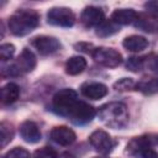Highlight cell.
Returning <instances> with one entry per match:
<instances>
[{
	"label": "cell",
	"instance_id": "1",
	"mask_svg": "<svg viewBox=\"0 0 158 158\" xmlns=\"http://www.w3.org/2000/svg\"><path fill=\"white\" fill-rule=\"evenodd\" d=\"M40 16L33 10H17L9 19V28L15 36H25L38 26Z\"/></svg>",
	"mask_w": 158,
	"mask_h": 158
},
{
	"label": "cell",
	"instance_id": "2",
	"mask_svg": "<svg viewBox=\"0 0 158 158\" xmlns=\"http://www.w3.org/2000/svg\"><path fill=\"white\" fill-rule=\"evenodd\" d=\"M99 118L112 128H122L128 122V112L122 102H109L99 109Z\"/></svg>",
	"mask_w": 158,
	"mask_h": 158
},
{
	"label": "cell",
	"instance_id": "3",
	"mask_svg": "<svg viewBox=\"0 0 158 158\" xmlns=\"http://www.w3.org/2000/svg\"><path fill=\"white\" fill-rule=\"evenodd\" d=\"M78 95L74 90L72 89H62L57 91L53 96V107L54 110L64 116H68L69 111L72 107L77 104L78 101Z\"/></svg>",
	"mask_w": 158,
	"mask_h": 158
},
{
	"label": "cell",
	"instance_id": "4",
	"mask_svg": "<svg viewBox=\"0 0 158 158\" xmlns=\"http://www.w3.org/2000/svg\"><path fill=\"white\" fill-rule=\"evenodd\" d=\"M91 56L94 60L104 67L107 68H115L121 64L122 56L114 48H106V47H98L94 48L91 52Z\"/></svg>",
	"mask_w": 158,
	"mask_h": 158
},
{
	"label": "cell",
	"instance_id": "5",
	"mask_svg": "<svg viewBox=\"0 0 158 158\" xmlns=\"http://www.w3.org/2000/svg\"><path fill=\"white\" fill-rule=\"evenodd\" d=\"M47 21L54 26L72 27L75 22V15L68 7H52L47 12Z\"/></svg>",
	"mask_w": 158,
	"mask_h": 158
},
{
	"label": "cell",
	"instance_id": "6",
	"mask_svg": "<svg viewBox=\"0 0 158 158\" xmlns=\"http://www.w3.org/2000/svg\"><path fill=\"white\" fill-rule=\"evenodd\" d=\"M68 116L72 118V121L77 125H84L86 122H90L94 116H95V109L84 102V101H80L78 100L77 104L72 107V110L69 111Z\"/></svg>",
	"mask_w": 158,
	"mask_h": 158
},
{
	"label": "cell",
	"instance_id": "7",
	"mask_svg": "<svg viewBox=\"0 0 158 158\" xmlns=\"http://www.w3.org/2000/svg\"><path fill=\"white\" fill-rule=\"evenodd\" d=\"M89 142L94 147V149L101 154L110 153L115 146V142L112 141L111 136L104 130L94 131L89 137Z\"/></svg>",
	"mask_w": 158,
	"mask_h": 158
},
{
	"label": "cell",
	"instance_id": "8",
	"mask_svg": "<svg viewBox=\"0 0 158 158\" xmlns=\"http://www.w3.org/2000/svg\"><path fill=\"white\" fill-rule=\"evenodd\" d=\"M33 47L43 56L52 54L59 49V41L51 36H37L32 40Z\"/></svg>",
	"mask_w": 158,
	"mask_h": 158
},
{
	"label": "cell",
	"instance_id": "9",
	"mask_svg": "<svg viewBox=\"0 0 158 158\" xmlns=\"http://www.w3.org/2000/svg\"><path fill=\"white\" fill-rule=\"evenodd\" d=\"M104 11L95 6H88L83 10L80 15V21L84 26L91 27V26H99L104 22Z\"/></svg>",
	"mask_w": 158,
	"mask_h": 158
},
{
	"label": "cell",
	"instance_id": "10",
	"mask_svg": "<svg viewBox=\"0 0 158 158\" xmlns=\"http://www.w3.org/2000/svg\"><path fill=\"white\" fill-rule=\"evenodd\" d=\"M51 138L60 146H69L75 141L77 136L72 128L67 126H57L51 131Z\"/></svg>",
	"mask_w": 158,
	"mask_h": 158
},
{
	"label": "cell",
	"instance_id": "11",
	"mask_svg": "<svg viewBox=\"0 0 158 158\" xmlns=\"http://www.w3.org/2000/svg\"><path fill=\"white\" fill-rule=\"evenodd\" d=\"M20 136L27 143H37L41 141V132L38 126L32 121H25L20 126Z\"/></svg>",
	"mask_w": 158,
	"mask_h": 158
},
{
	"label": "cell",
	"instance_id": "12",
	"mask_svg": "<svg viewBox=\"0 0 158 158\" xmlns=\"http://www.w3.org/2000/svg\"><path fill=\"white\" fill-rule=\"evenodd\" d=\"M36 63H37V60H36L35 54L28 48H23L22 52L20 53V56L16 59L15 67L17 68L19 72L27 73V72H31V70L35 69Z\"/></svg>",
	"mask_w": 158,
	"mask_h": 158
},
{
	"label": "cell",
	"instance_id": "13",
	"mask_svg": "<svg viewBox=\"0 0 158 158\" xmlns=\"http://www.w3.org/2000/svg\"><path fill=\"white\" fill-rule=\"evenodd\" d=\"M80 91L85 98L98 100V99L106 96L109 93V89L106 85H104L101 83H86V84L81 85Z\"/></svg>",
	"mask_w": 158,
	"mask_h": 158
},
{
	"label": "cell",
	"instance_id": "14",
	"mask_svg": "<svg viewBox=\"0 0 158 158\" xmlns=\"http://www.w3.org/2000/svg\"><path fill=\"white\" fill-rule=\"evenodd\" d=\"M138 15L132 9H120L115 10L111 15V21L116 25H130L137 20Z\"/></svg>",
	"mask_w": 158,
	"mask_h": 158
},
{
	"label": "cell",
	"instance_id": "15",
	"mask_svg": "<svg viewBox=\"0 0 158 158\" xmlns=\"http://www.w3.org/2000/svg\"><path fill=\"white\" fill-rule=\"evenodd\" d=\"M123 47L127 49V51H131V52H141L143 49H146L148 47V41L142 37V36H138V35H132V36H128L123 40L122 42Z\"/></svg>",
	"mask_w": 158,
	"mask_h": 158
},
{
	"label": "cell",
	"instance_id": "16",
	"mask_svg": "<svg viewBox=\"0 0 158 158\" xmlns=\"http://www.w3.org/2000/svg\"><path fill=\"white\" fill-rule=\"evenodd\" d=\"M85 68H86V60H85V58H83L80 56L70 57L65 63V72L69 75L80 74Z\"/></svg>",
	"mask_w": 158,
	"mask_h": 158
},
{
	"label": "cell",
	"instance_id": "17",
	"mask_svg": "<svg viewBox=\"0 0 158 158\" xmlns=\"http://www.w3.org/2000/svg\"><path fill=\"white\" fill-rule=\"evenodd\" d=\"M20 95V88L15 83H9L1 89V101L4 104H11L17 100Z\"/></svg>",
	"mask_w": 158,
	"mask_h": 158
},
{
	"label": "cell",
	"instance_id": "18",
	"mask_svg": "<svg viewBox=\"0 0 158 158\" xmlns=\"http://www.w3.org/2000/svg\"><path fill=\"white\" fill-rule=\"evenodd\" d=\"M136 89L144 95H153L158 93V78H152L148 80H142L136 85Z\"/></svg>",
	"mask_w": 158,
	"mask_h": 158
},
{
	"label": "cell",
	"instance_id": "19",
	"mask_svg": "<svg viewBox=\"0 0 158 158\" xmlns=\"http://www.w3.org/2000/svg\"><path fill=\"white\" fill-rule=\"evenodd\" d=\"M120 28L117 27V25L112 21H104L102 23H100L96 28V35L100 37H109L116 32H118Z\"/></svg>",
	"mask_w": 158,
	"mask_h": 158
},
{
	"label": "cell",
	"instance_id": "20",
	"mask_svg": "<svg viewBox=\"0 0 158 158\" xmlns=\"http://www.w3.org/2000/svg\"><path fill=\"white\" fill-rule=\"evenodd\" d=\"M0 139H1V147H5L9 142H11L12 137H14V130H12V126L6 123V122H2L0 125Z\"/></svg>",
	"mask_w": 158,
	"mask_h": 158
},
{
	"label": "cell",
	"instance_id": "21",
	"mask_svg": "<svg viewBox=\"0 0 158 158\" xmlns=\"http://www.w3.org/2000/svg\"><path fill=\"white\" fill-rule=\"evenodd\" d=\"M135 88V81L131 78H122L118 79L115 84H114V89H116L117 91H126V90H131Z\"/></svg>",
	"mask_w": 158,
	"mask_h": 158
},
{
	"label": "cell",
	"instance_id": "22",
	"mask_svg": "<svg viewBox=\"0 0 158 158\" xmlns=\"http://www.w3.org/2000/svg\"><path fill=\"white\" fill-rule=\"evenodd\" d=\"M33 158H58L57 152L51 147H42L35 151Z\"/></svg>",
	"mask_w": 158,
	"mask_h": 158
},
{
	"label": "cell",
	"instance_id": "23",
	"mask_svg": "<svg viewBox=\"0 0 158 158\" xmlns=\"http://www.w3.org/2000/svg\"><path fill=\"white\" fill-rule=\"evenodd\" d=\"M4 158H31V154L27 149L22 147H15L10 149Z\"/></svg>",
	"mask_w": 158,
	"mask_h": 158
},
{
	"label": "cell",
	"instance_id": "24",
	"mask_svg": "<svg viewBox=\"0 0 158 158\" xmlns=\"http://www.w3.org/2000/svg\"><path fill=\"white\" fill-rule=\"evenodd\" d=\"M143 62H144V59L142 57H131V58H128L126 67L131 72H139L143 68Z\"/></svg>",
	"mask_w": 158,
	"mask_h": 158
},
{
	"label": "cell",
	"instance_id": "25",
	"mask_svg": "<svg viewBox=\"0 0 158 158\" xmlns=\"http://www.w3.org/2000/svg\"><path fill=\"white\" fill-rule=\"evenodd\" d=\"M15 53V46L11 43H4L0 46V58L1 60L10 59Z\"/></svg>",
	"mask_w": 158,
	"mask_h": 158
},
{
	"label": "cell",
	"instance_id": "26",
	"mask_svg": "<svg viewBox=\"0 0 158 158\" xmlns=\"http://www.w3.org/2000/svg\"><path fill=\"white\" fill-rule=\"evenodd\" d=\"M138 153H139L141 158H158V153L156 151H153L151 147L142 148Z\"/></svg>",
	"mask_w": 158,
	"mask_h": 158
},
{
	"label": "cell",
	"instance_id": "27",
	"mask_svg": "<svg viewBox=\"0 0 158 158\" xmlns=\"http://www.w3.org/2000/svg\"><path fill=\"white\" fill-rule=\"evenodd\" d=\"M144 7L149 11L153 12H158V0H153V1H148L144 4Z\"/></svg>",
	"mask_w": 158,
	"mask_h": 158
},
{
	"label": "cell",
	"instance_id": "28",
	"mask_svg": "<svg viewBox=\"0 0 158 158\" xmlns=\"http://www.w3.org/2000/svg\"><path fill=\"white\" fill-rule=\"evenodd\" d=\"M74 47L77 48V51H81V52H88L89 53V48H91V44L90 43H84V42H80V43H77L74 44Z\"/></svg>",
	"mask_w": 158,
	"mask_h": 158
},
{
	"label": "cell",
	"instance_id": "29",
	"mask_svg": "<svg viewBox=\"0 0 158 158\" xmlns=\"http://www.w3.org/2000/svg\"><path fill=\"white\" fill-rule=\"evenodd\" d=\"M62 158H74V157L70 156V154H68V153H64V154L62 156Z\"/></svg>",
	"mask_w": 158,
	"mask_h": 158
}]
</instances>
